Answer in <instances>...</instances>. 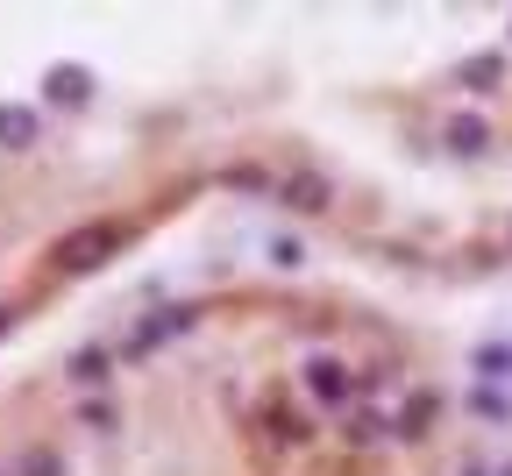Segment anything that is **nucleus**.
<instances>
[{"instance_id": "f257e3e1", "label": "nucleus", "mask_w": 512, "mask_h": 476, "mask_svg": "<svg viewBox=\"0 0 512 476\" xmlns=\"http://www.w3.org/2000/svg\"><path fill=\"white\" fill-rule=\"evenodd\" d=\"M128 249V221H86L72 235L50 242V270H64V278H79V270H100L107 256Z\"/></svg>"}, {"instance_id": "f03ea898", "label": "nucleus", "mask_w": 512, "mask_h": 476, "mask_svg": "<svg viewBox=\"0 0 512 476\" xmlns=\"http://www.w3.org/2000/svg\"><path fill=\"white\" fill-rule=\"evenodd\" d=\"M0 143H8V150H29V143H36V114H29V107H0Z\"/></svg>"}, {"instance_id": "7ed1b4c3", "label": "nucleus", "mask_w": 512, "mask_h": 476, "mask_svg": "<svg viewBox=\"0 0 512 476\" xmlns=\"http://www.w3.org/2000/svg\"><path fill=\"white\" fill-rule=\"evenodd\" d=\"M306 384L335 405V398H342V363H306Z\"/></svg>"}, {"instance_id": "20e7f679", "label": "nucleus", "mask_w": 512, "mask_h": 476, "mask_svg": "<svg viewBox=\"0 0 512 476\" xmlns=\"http://www.w3.org/2000/svg\"><path fill=\"white\" fill-rule=\"evenodd\" d=\"M463 86H470V93H491V86H498V57H470V64H463Z\"/></svg>"}, {"instance_id": "39448f33", "label": "nucleus", "mask_w": 512, "mask_h": 476, "mask_svg": "<svg viewBox=\"0 0 512 476\" xmlns=\"http://www.w3.org/2000/svg\"><path fill=\"white\" fill-rule=\"evenodd\" d=\"M50 100H86V72H64V64H57V72H50Z\"/></svg>"}, {"instance_id": "423d86ee", "label": "nucleus", "mask_w": 512, "mask_h": 476, "mask_svg": "<svg viewBox=\"0 0 512 476\" xmlns=\"http://www.w3.org/2000/svg\"><path fill=\"white\" fill-rule=\"evenodd\" d=\"M427 413H434V398L420 391V398H413V413H399V434H406V441H420V434H427Z\"/></svg>"}, {"instance_id": "0eeeda50", "label": "nucleus", "mask_w": 512, "mask_h": 476, "mask_svg": "<svg viewBox=\"0 0 512 476\" xmlns=\"http://www.w3.org/2000/svg\"><path fill=\"white\" fill-rule=\"evenodd\" d=\"M448 143H456V150H484V121H448Z\"/></svg>"}, {"instance_id": "6e6552de", "label": "nucleus", "mask_w": 512, "mask_h": 476, "mask_svg": "<svg viewBox=\"0 0 512 476\" xmlns=\"http://www.w3.org/2000/svg\"><path fill=\"white\" fill-rule=\"evenodd\" d=\"M72 377H79V384H100V377H107V356H100V349H86V356L72 363Z\"/></svg>"}, {"instance_id": "1a4fd4ad", "label": "nucleus", "mask_w": 512, "mask_h": 476, "mask_svg": "<svg viewBox=\"0 0 512 476\" xmlns=\"http://www.w3.org/2000/svg\"><path fill=\"white\" fill-rule=\"evenodd\" d=\"M29 476H57V462H50V455L36 448V455H29Z\"/></svg>"}, {"instance_id": "9d476101", "label": "nucleus", "mask_w": 512, "mask_h": 476, "mask_svg": "<svg viewBox=\"0 0 512 476\" xmlns=\"http://www.w3.org/2000/svg\"><path fill=\"white\" fill-rule=\"evenodd\" d=\"M8 327H15V306H0V334H8Z\"/></svg>"}]
</instances>
